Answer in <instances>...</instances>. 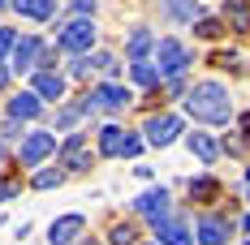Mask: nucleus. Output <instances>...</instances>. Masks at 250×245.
Segmentation results:
<instances>
[{"label": "nucleus", "mask_w": 250, "mask_h": 245, "mask_svg": "<svg viewBox=\"0 0 250 245\" xmlns=\"http://www.w3.org/2000/svg\"><path fill=\"white\" fill-rule=\"evenodd\" d=\"M13 43H18V39H13V30H4V26H0V56L13 48Z\"/></svg>", "instance_id": "obj_26"}, {"label": "nucleus", "mask_w": 250, "mask_h": 245, "mask_svg": "<svg viewBox=\"0 0 250 245\" xmlns=\"http://www.w3.org/2000/svg\"><path fill=\"white\" fill-rule=\"evenodd\" d=\"M86 99H91V108H100V112H125V108L134 103V95H129L125 86H117V82H104V86H95Z\"/></svg>", "instance_id": "obj_3"}, {"label": "nucleus", "mask_w": 250, "mask_h": 245, "mask_svg": "<svg viewBox=\"0 0 250 245\" xmlns=\"http://www.w3.org/2000/svg\"><path fill=\"white\" fill-rule=\"evenodd\" d=\"M155 237H160L155 245H190V228H186L181 220H173V215H168L164 224H155Z\"/></svg>", "instance_id": "obj_11"}, {"label": "nucleus", "mask_w": 250, "mask_h": 245, "mask_svg": "<svg viewBox=\"0 0 250 245\" xmlns=\"http://www.w3.org/2000/svg\"><path fill=\"white\" fill-rule=\"evenodd\" d=\"M225 18H233L237 30H250V9H246V0H225Z\"/></svg>", "instance_id": "obj_19"}, {"label": "nucleus", "mask_w": 250, "mask_h": 245, "mask_svg": "<svg viewBox=\"0 0 250 245\" xmlns=\"http://www.w3.org/2000/svg\"><path fill=\"white\" fill-rule=\"evenodd\" d=\"M4 4H13V0H0V9H4Z\"/></svg>", "instance_id": "obj_28"}, {"label": "nucleus", "mask_w": 250, "mask_h": 245, "mask_svg": "<svg viewBox=\"0 0 250 245\" xmlns=\"http://www.w3.org/2000/svg\"><path fill=\"white\" fill-rule=\"evenodd\" d=\"M177 133H181V121H177V116H168V112L147 121V142H151V147H168Z\"/></svg>", "instance_id": "obj_7"}, {"label": "nucleus", "mask_w": 250, "mask_h": 245, "mask_svg": "<svg viewBox=\"0 0 250 245\" xmlns=\"http://www.w3.org/2000/svg\"><path fill=\"white\" fill-rule=\"evenodd\" d=\"M82 228H86V220H82V215H61V220L48 228V241H52V245H74Z\"/></svg>", "instance_id": "obj_9"}, {"label": "nucleus", "mask_w": 250, "mask_h": 245, "mask_svg": "<svg viewBox=\"0 0 250 245\" xmlns=\"http://www.w3.org/2000/svg\"><path fill=\"white\" fill-rule=\"evenodd\" d=\"M190 151L199 155L203 164H216V155H220V147H216V142H211L207 133H194V138H190Z\"/></svg>", "instance_id": "obj_18"}, {"label": "nucleus", "mask_w": 250, "mask_h": 245, "mask_svg": "<svg viewBox=\"0 0 250 245\" xmlns=\"http://www.w3.org/2000/svg\"><path fill=\"white\" fill-rule=\"evenodd\" d=\"M155 77H160V69H155V65H147V60H134V82H138V86H151Z\"/></svg>", "instance_id": "obj_22"}, {"label": "nucleus", "mask_w": 250, "mask_h": 245, "mask_svg": "<svg viewBox=\"0 0 250 245\" xmlns=\"http://www.w3.org/2000/svg\"><path fill=\"white\" fill-rule=\"evenodd\" d=\"M199 241L203 245H225L229 241V228L220 220H199Z\"/></svg>", "instance_id": "obj_16"}, {"label": "nucleus", "mask_w": 250, "mask_h": 245, "mask_svg": "<svg viewBox=\"0 0 250 245\" xmlns=\"http://www.w3.org/2000/svg\"><path fill=\"white\" fill-rule=\"evenodd\" d=\"M65 168H91V164H86V138H82V133H74V138L65 142Z\"/></svg>", "instance_id": "obj_15"}, {"label": "nucleus", "mask_w": 250, "mask_h": 245, "mask_svg": "<svg viewBox=\"0 0 250 245\" xmlns=\"http://www.w3.org/2000/svg\"><path fill=\"white\" fill-rule=\"evenodd\" d=\"M56 43H61V52H86V56H91V48H95V22H86V18L69 22L61 30Z\"/></svg>", "instance_id": "obj_2"}, {"label": "nucleus", "mask_w": 250, "mask_h": 245, "mask_svg": "<svg viewBox=\"0 0 250 245\" xmlns=\"http://www.w3.org/2000/svg\"><path fill=\"white\" fill-rule=\"evenodd\" d=\"M164 9H168L173 18H194V13H199V0H164Z\"/></svg>", "instance_id": "obj_21"}, {"label": "nucleus", "mask_w": 250, "mask_h": 245, "mask_svg": "<svg viewBox=\"0 0 250 245\" xmlns=\"http://www.w3.org/2000/svg\"><path fill=\"white\" fill-rule=\"evenodd\" d=\"M112 245H134V228L129 224H117L112 228Z\"/></svg>", "instance_id": "obj_24"}, {"label": "nucleus", "mask_w": 250, "mask_h": 245, "mask_svg": "<svg viewBox=\"0 0 250 245\" xmlns=\"http://www.w3.org/2000/svg\"><path fill=\"white\" fill-rule=\"evenodd\" d=\"M216 194H220V185H216V181H207V176L190 181V198H199V202H211Z\"/></svg>", "instance_id": "obj_20"}, {"label": "nucleus", "mask_w": 250, "mask_h": 245, "mask_svg": "<svg viewBox=\"0 0 250 245\" xmlns=\"http://www.w3.org/2000/svg\"><path fill=\"white\" fill-rule=\"evenodd\" d=\"M9 116H13V121H35V116H39V95H35V91L18 95L9 103Z\"/></svg>", "instance_id": "obj_13"}, {"label": "nucleus", "mask_w": 250, "mask_h": 245, "mask_svg": "<svg viewBox=\"0 0 250 245\" xmlns=\"http://www.w3.org/2000/svg\"><path fill=\"white\" fill-rule=\"evenodd\" d=\"M151 43H155V39H151L147 26H134V35H129V43H125V48H129V56H134V60H143V56L151 52Z\"/></svg>", "instance_id": "obj_17"}, {"label": "nucleus", "mask_w": 250, "mask_h": 245, "mask_svg": "<svg viewBox=\"0 0 250 245\" xmlns=\"http://www.w3.org/2000/svg\"><path fill=\"white\" fill-rule=\"evenodd\" d=\"M35 95H39V99H61V95H65V77L52 74V69L35 74Z\"/></svg>", "instance_id": "obj_12"}, {"label": "nucleus", "mask_w": 250, "mask_h": 245, "mask_svg": "<svg viewBox=\"0 0 250 245\" xmlns=\"http://www.w3.org/2000/svg\"><path fill=\"white\" fill-rule=\"evenodd\" d=\"M86 245H95V241H86Z\"/></svg>", "instance_id": "obj_30"}, {"label": "nucleus", "mask_w": 250, "mask_h": 245, "mask_svg": "<svg viewBox=\"0 0 250 245\" xmlns=\"http://www.w3.org/2000/svg\"><path fill=\"white\" fill-rule=\"evenodd\" d=\"M186 112L194 121H207V125H225L233 116V99L220 82H199L190 95H186Z\"/></svg>", "instance_id": "obj_1"}, {"label": "nucleus", "mask_w": 250, "mask_h": 245, "mask_svg": "<svg viewBox=\"0 0 250 245\" xmlns=\"http://www.w3.org/2000/svg\"><path fill=\"white\" fill-rule=\"evenodd\" d=\"M4 82H9V74H4V69H0V91H4Z\"/></svg>", "instance_id": "obj_27"}, {"label": "nucleus", "mask_w": 250, "mask_h": 245, "mask_svg": "<svg viewBox=\"0 0 250 245\" xmlns=\"http://www.w3.org/2000/svg\"><path fill=\"white\" fill-rule=\"evenodd\" d=\"M61 181H65L61 172H39V176H35V189H52V185H61Z\"/></svg>", "instance_id": "obj_25"}, {"label": "nucleus", "mask_w": 250, "mask_h": 245, "mask_svg": "<svg viewBox=\"0 0 250 245\" xmlns=\"http://www.w3.org/2000/svg\"><path fill=\"white\" fill-rule=\"evenodd\" d=\"M186 65H190L186 43H177V39H160V74H164V77H181V74H186Z\"/></svg>", "instance_id": "obj_4"}, {"label": "nucleus", "mask_w": 250, "mask_h": 245, "mask_svg": "<svg viewBox=\"0 0 250 245\" xmlns=\"http://www.w3.org/2000/svg\"><path fill=\"white\" fill-rule=\"evenodd\" d=\"M246 232H250V215H246Z\"/></svg>", "instance_id": "obj_29"}, {"label": "nucleus", "mask_w": 250, "mask_h": 245, "mask_svg": "<svg viewBox=\"0 0 250 245\" xmlns=\"http://www.w3.org/2000/svg\"><path fill=\"white\" fill-rule=\"evenodd\" d=\"M100 151H104V155H138L143 142L129 138L125 129H117V125H108V129H100Z\"/></svg>", "instance_id": "obj_5"}, {"label": "nucleus", "mask_w": 250, "mask_h": 245, "mask_svg": "<svg viewBox=\"0 0 250 245\" xmlns=\"http://www.w3.org/2000/svg\"><path fill=\"white\" fill-rule=\"evenodd\" d=\"M39 52H43V43H39L35 35H26V39H18V43H13V69H18V74H22V69H35Z\"/></svg>", "instance_id": "obj_10"}, {"label": "nucleus", "mask_w": 250, "mask_h": 245, "mask_svg": "<svg viewBox=\"0 0 250 245\" xmlns=\"http://www.w3.org/2000/svg\"><path fill=\"white\" fill-rule=\"evenodd\" d=\"M199 35H203V39H220V35H225V26L216 22V18H203V22H199Z\"/></svg>", "instance_id": "obj_23"}, {"label": "nucleus", "mask_w": 250, "mask_h": 245, "mask_svg": "<svg viewBox=\"0 0 250 245\" xmlns=\"http://www.w3.org/2000/svg\"><path fill=\"white\" fill-rule=\"evenodd\" d=\"M52 151H56V133H26L22 138V164L26 168H35V164H43Z\"/></svg>", "instance_id": "obj_6"}, {"label": "nucleus", "mask_w": 250, "mask_h": 245, "mask_svg": "<svg viewBox=\"0 0 250 245\" xmlns=\"http://www.w3.org/2000/svg\"><path fill=\"white\" fill-rule=\"evenodd\" d=\"M134 211H138V215H151L155 224H164V220H168V189L160 185V189L143 194L138 202H134Z\"/></svg>", "instance_id": "obj_8"}, {"label": "nucleus", "mask_w": 250, "mask_h": 245, "mask_svg": "<svg viewBox=\"0 0 250 245\" xmlns=\"http://www.w3.org/2000/svg\"><path fill=\"white\" fill-rule=\"evenodd\" d=\"M13 9L22 13V18H35V22H43L56 13V0H13Z\"/></svg>", "instance_id": "obj_14"}]
</instances>
